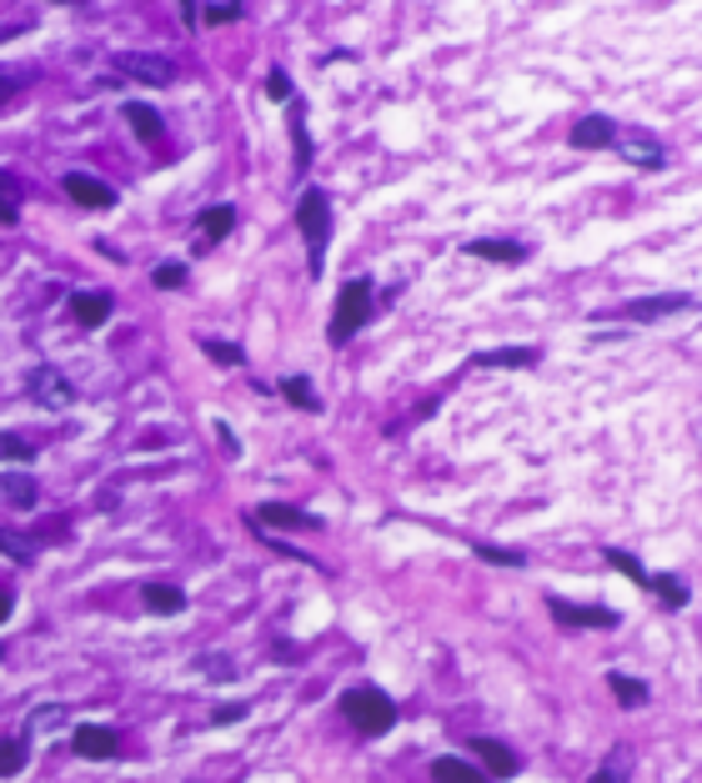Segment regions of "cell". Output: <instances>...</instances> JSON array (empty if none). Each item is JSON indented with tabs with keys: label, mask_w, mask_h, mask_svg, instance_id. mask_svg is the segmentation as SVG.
Returning <instances> with one entry per match:
<instances>
[{
	"label": "cell",
	"mask_w": 702,
	"mask_h": 783,
	"mask_svg": "<svg viewBox=\"0 0 702 783\" xmlns=\"http://www.w3.org/2000/svg\"><path fill=\"white\" fill-rule=\"evenodd\" d=\"M296 227L306 241V272L322 276L326 272V241H332V196L322 186H306L302 201H296Z\"/></svg>",
	"instance_id": "obj_1"
},
{
	"label": "cell",
	"mask_w": 702,
	"mask_h": 783,
	"mask_svg": "<svg viewBox=\"0 0 702 783\" xmlns=\"http://www.w3.org/2000/svg\"><path fill=\"white\" fill-rule=\"evenodd\" d=\"M342 718L357 733H367V739H381V733H391V723H397V703H391L381 688L362 683V688H346L342 693Z\"/></svg>",
	"instance_id": "obj_2"
},
{
	"label": "cell",
	"mask_w": 702,
	"mask_h": 783,
	"mask_svg": "<svg viewBox=\"0 0 702 783\" xmlns=\"http://www.w3.org/2000/svg\"><path fill=\"white\" fill-rule=\"evenodd\" d=\"M371 292H377V286H371L367 276H352V282L336 292V312H332V326H326V342H332V347H346V342L371 322V306H377Z\"/></svg>",
	"instance_id": "obj_3"
},
{
	"label": "cell",
	"mask_w": 702,
	"mask_h": 783,
	"mask_svg": "<svg viewBox=\"0 0 702 783\" xmlns=\"http://www.w3.org/2000/svg\"><path fill=\"white\" fill-rule=\"evenodd\" d=\"M25 392H31V403L45 407V413H65V407H76V382L65 377L61 367H35L25 377Z\"/></svg>",
	"instance_id": "obj_4"
},
{
	"label": "cell",
	"mask_w": 702,
	"mask_h": 783,
	"mask_svg": "<svg viewBox=\"0 0 702 783\" xmlns=\"http://www.w3.org/2000/svg\"><path fill=\"white\" fill-rule=\"evenodd\" d=\"M612 152L622 156L627 166H638V171H658V166L668 161L662 142L652 136V130H642V126H622V130H617V146H612Z\"/></svg>",
	"instance_id": "obj_5"
},
{
	"label": "cell",
	"mask_w": 702,
	"mask_h": 783,
	"mask_svg": "<svg viewBox=\"0 0 702 783\" xmlns=\"http://www.w3.org/2000/svg\"><path fill=\"white\" fill-rule=\"evenodd\" d=\"M116 71L140 81V86H171L176 81V61H166V55H156V51H121Z\"/></svg>",
	"instance_id": "obj_6"
},
{
	"label": "cell",
	"mask_w": 702,
	"mask_h": 783,
	"mask_svg": "<svg viewBox=\"0 0 702 783\" xmlns=\"http://www.w3.org/2000/svg\"><path fill=\"white\" fill-rule=\"evenodd\" d=\"M547 608L562 628H617V623H622V613L597 608V603H567V598H557V593H547Z\"/></svg>",
	"instance_id": "obj_7"
},
{
	"label": "cell",
	"mask_w": 702,
	"mask_h": 783,
	"mask_svg": "<svg viewBox=\"0 0 702 783\" xmlns=\"http://www.w3.org/2000/svg\"><path fill=\"white\" fill-rule=\"evenodd\" d=\"M678 312H698V296L668 292V296H638V302L622 306V316H632V322H662V316H678Z\"/></svg>",
	"instance_id": "obj_8"
},
{
	"label": "cell",
	"mask_w": 702,
	"mask_h": 783,
	"mask_svg": "<svg viewBox=\"0 0 702 783\" xmlns=\"http://www.w3.org/2000/svg\"><path fill=\"white\" fill-rule=\"evenodd\" d=\"M617 121L612 116H583L573 130H567V146L573 152H612L617 146Z\"/></svg>",
	"instance_id": "obj_9"
},
{
	"label": "cell",
	"mask_w": 702,
	"mask_h": 783,
	"mask_svg": "<svg viewBox=\"0 0 702 783\" xmlns=\"http://www.w3.org/2000/svg\"><path fill=\"white\" fill-rule=\"evenodd\" d=\"M65 196L76 201V207H91V211H106V207H116V191H111L106 181H96V176H86V171H65Z\"/></svg>",
	"instance_id": "obj_10"
},
{
	"label": "cell",
	"mask_w": 702,
	"mask_h": 783,
	"mask_svg": "<svg viewBox=\"0 0 702 783\" xmlns=\"http://www.w3.org/2000/svg\"><path fill=\"white\" fill-rule=\"evenodd\" d=\"M472 753L482 759V773H486V779H517V773H522L517 753H512L507 743H497V739H472Z\"/></svg>",
	"instance_id": "obj_11"
},
{
	"label": "cell",
	"mask_w": 702,
	"mask_h": 783,
	"mask_svg": "<svg viewBox=\"0 0 702 783\" xmlns=\"http://www.w3.org/2000/svg\"><path fill=\"white\" fill-rule=\"evenodd\" d=\"M256 522H266V528H292V533H322V518H312V512H302V508H286V502L256 508Z\"/></svg>",
	"instance_id": "obj_12"
},
{
	"label": "cell",
	"mask_w": 702,
	"mask_h": 783,
	"mask_svg": "<svg viewBox=\"0 0 702 783\" xmlns=\"http://www.w3.org/2000/svg\"><path fill=\"white\" fill-rule=\"evenodd\" d=\"M35 502H41V488H35V478H25V472H0V508L31 512Z\"/></svg>",
	"instance_id": "obj_13"
},
{
	"label": "cell",
	"mask_w": 702,
	"mask_h": 783,
	"mask_svg": "<svg viewBox=\"0 0 702 783\" xmlns=\"http://www.w3.org/2000/svg\"><path fill=\"white\" fill-rule=\"evenodd\" d=\"M467 257L502 261V267H522V261H527V247H522V241H502V237H476V241H467Z\"/></svg>",
	"instance_id": "obj_14"
},
{
	"label": "cell",
	"mask_w": 702,
	"mask_h": 783,
	"mask_svg": "<svg viewBox=\"0 0 702 783\" xmlns=\"http://www.w3.org/2000/svg\"><path fill=\"white\" fill-rule=\"evenodd\" d=\"M71 739H76L81 759H111L116 753V729H106V723H81Z\"/></svg>",
	"instance_id": "obj_15"
},
{
	"label": "cell",
	"mask_w": 702,
	"mask_h": 783,
	"mask_svg": "<svg viewBox=\"0 0 702 783\" xmlns=\"http://www.w3.org/2000/svg\"><path fill=\"white\" fill-rule=\"evenodd\" d=\"M632 773H638V753L627 749V743H617V749L597 763V773L587 783H632Z\"/></svg>",
	"instance_id": "obj_16"
},
{
	"label": "cell",
	"mask_w": 702,
	"mask_h": 783,
	"mask_svg": "<svg viewBox=\"0 0 702 783\" xmlns=\"http://www.w3.org/2000/svg\"><path fill=\"white\" fill-rule=\"evenodd\" d=\"M186 11V25H231L247 15V6L237 0H211V6H181Z\"/></svg>",
	"instance_id": "obj_17"
},
{
	"label": "cell",
	"mask_w": 702,
	"mask_h": 783,
	"mask_svg": "<svg viewBox=\"0 0 702 783\" xmlns=\"http://www.w3.org/2000/svg\"><path fill=\"white\" fill-rule=\"evenodd\" d=\"M140 603H146V613H156V618H176V613H186V593H181V587H171V583H146Z\"/></svg>",
	"instance_id": "obj_18"
},
{
	"label": "cell",
	"mask_w": 702,
	"mask_h": 783,
	"mask_svg": "<svg viewBox=\"0 0 702 783\" xmlns=\"http://www.w3.org/2000/svg\"><path fill=\"white\" fill-rule=\"evenodd\" d=\"M607 688H612L617 708H627V713H638V708L652 703V688L642 683V678H627V674H607Z\"/></svg>",
	"instance_id": "obj_19"
},
{
	"label": "cell",
	"mask_w": 702,
	"mask_h": 783,
	"mask_svg": "<svg viewBox=\"0 0 702 783\" xmlns=\"http://www.w3.org/2000/svg\"><path fill=\"white\" fill-rule=\"evenodd\" d=\"M71 316H76L81 326H106V316H111V292H76L71 296Z\"/></svg>",
	"instance_id": "obj_20"
},
{
	"label": "cell",
	"mask_w": 702,
	"mask_h": 783,
	"mask_svg": "<svg viewBox=\"0 0 702 783\" xmlns=\"http://www.w3.org/2000/svg\"><path fill=\"white\" fill-rule=\"evenodd\" d=\"M126 126L136 130V136H140L146 146H156V142H161V130H166V121L156 116V111L146 106V101H126Z\"/></svg>",
	"instance_id": "obj_21"
},
{
	"label": "cell",
	"mask_w": 702,
	"mask_h": 783,
	"mask_svg": "<svg viewBox=\"0 0 702 783\" xmlns=\"http://www.w3.org/2000/svg\"><path fill=\"white\" fill-rule=\"evenodd\" d=\"M432 779H437V783H492L482 769H472L467 759H452V753L432 759Z\"/></svg>",
	"instance_id": "obj_22"
},
{
	"label": "cell",
	"mask_w": 702,
	"mask_h": 783,
	"mask_svg": "<svg viewBox=\"0 0 702 783\" xmlns=\"http://www.w3.org/2000/svg\"><path fill=\"white\" fill-rule=\"evenodd\" d=\"M0 553L25 567V563H35V557H41V537H35V533H15V528H0Z\"/></svg>",
	"instance_id": "obj_23"
},
{
	"label": "cell",
	"mask_w": 702,
	"mask_h": 783,
	"mask_svg": "<svg viewBox=\"0 0 702 783\" xmlns=\"http://www.w3.org/2000/svg\"><path fill=\"white\" fill-rule=\"evenodd\" d=\"M231 231H237V207L217 201V207L201 211V237H206V241H227Z\"/></svg>",
	"instance_id": "obj_24"
},
{
	"label": "cell",
	"mask_w": 702,
	"mask_h": 783,
	"mask_svg": "<svg viewBox=\"0 0 702 783\" xmlns=\"http://www.w3.org/2000/svg\"><path fill=\"white\" fill-rule=\"evenodd\" d=\"M472 367H537L532 347H497V352H476Z\"/></svg>",
	"instance_id": "obj_25"
},
{
	"label": "cell",
	"mask_w": 702,
	"mask_h": 783,
	"mask_svg": "<svg viewBox=\"0 0 702 783\" xmlns=\"http://www.w3.org/2000/svg\"><path fill=\"white\" fill-rule=\"evenodd\" d=\"M281 397L292 407H302V413H322V397L312 392V382L302 377V372H292V377H281Z\"/></svg>",
	"instance_id": "obj_26"
},
{
	"label": "cell",
	"mask_w": 702,
	"mask_h": 783,
	"mask_svg": "<svg viewBox=\"0 0 702 783\" xmlns=\"http://www.w3.org/2000/svg\"><path fill=\"white\" fill-rule=\"evenodd\" d=\"M21 221V176L0 171V227H15Z\"/></svg>",
	"instance_id": "obj_27"
},
{
	"label": "cell",
	"mask_w": 702,
	"mask_h": 783,
	"mask_svg": "<svg viewBox=\"0 0 702 783\" xmlns=\"http://www.w3.org/2000/svg\"><path fill=\"white\" fill-rule=\"evenodd\" d=\"M652 593L662 598V608H668V613L688 608V583H682L678 573H652Z\"/></svg>",
	"instance_id": "obj_28"
},
{
	"label": "cell",
	"mask_w": 702,
	"mask_h": 783,
	"mask_svg": "<svg viewBox=\"0 0 702 783\" xmlns=\"http://www.w3.org/2000/svg\"><path fill=\"white\" fill-rule=\"evenodd\" d=\"M65 723H71V713H65L61 703L35 708V713L25 718V739H35V733H55V729H65Z\"/></svg>",
	"instance_id": "obj_29"
},
{
	"label": "cell",
	"mask_w": 702,
	"mask_h": 783,
	"mask_svg": "<svg viewBox=\"0 0 702 783\" xmlns=\"http://www.w3.org/2000/svg\"><path fill=\"white\" fill-rule=\"evenodd\" d=\"M603 557L617 567V573H627V577H632V583H638V587H648V593H652V573H648V567H642L632 553H622V547H603Z\"/></svg>",
	"instance_id": "obj_30"
},
{
	"label": "cell",
	"mask_w": 702,
	"mask_h": 783,
	"mask_svg": "<svg viewBox=\"0 0 702 783\" xmlns=\"http://www.w3.org/2000/svg\"><path fill=\"white\" fill-rule=\"evenodd\" d=\"M292 142H296V171H306V166H312V136H306V111H302V101L292 106Z\"/></svg>",
	"instance_id": "obj_31"
},
{
	"label": "cell",
	"mask_w": 702,
	"mask_h": 783,
	"mask_svg": "<svg viewBox=\"0 0 702 783\" xmlns=\"http://www.w3.org/2000/svg\"><path fill=\"white\" fill-rule=\"evenodd\" d=\"M0 462H35V442L21 432H0Z\"/></svg>",
	"instance_id": "obj_32"
},
{
	"label": "cell",
	"mask_w": 702,
	"mask_h": 783,
	"mask_svg": "<svg viewBox=\"0 0 702 783\" xmlns=\"http://www.w3.org/2000/svg\"><path fill=\"white\" fill-rule=\"evenodd\" d=\"M25 759H31L25 739H0V779H11V773H21V769H25Z\"/></svg>",
	"instance_id": "obj_33"
},
{
	"label": "cell",
	"mask_w": 702,
	"mask_h": 783,
	"mask_svg": "<svg viewBox=\"0 0 702 783\" xmlns=\"http://www.w3.org/2000/svg\"><path fill=\"white\" fill-rule=\"evenodd\" d=\"M472 553L482 557V563H502V567H522V563H527V553H522V547H492V543H472Z\"/></svg>",
	"instance_id": "obj_34"
},
{
	"label": "cell",
	"mask_w": 702,
	"mask_h": 783,
	"mask_svg": "<svg viewBox=\"0 0 702 783\" xmlns=\"http://www.w3.org/2000/svg\"><path fill=\"white\" fill-rule=\"evenodd\" d=\"M201 352H206L211 362H217V367H241V362H247V352H241L237 342H211V337H206V342H201Z\"/></svg>",
	"instance_id": "obj_35"
},
{
	"label": "cell",
	"mask_w": 702,
	"mask_h": 783,
	"mask_svg": "<svg viewBox=\"0 0 702 783\" xmlns=\"http://www.w3.org/2000/svg\"><path fill=\"white\" fill-rule=\"evenodd\" d=\"M151 282L161 286V292H176V286H186V267L181 261H161V267L151 272Z\"/></svg>",
	"instance_id": "obj_36"
},
{
	"label": "cell",
	"mask_w": 702,
	"mask_h": 783,
	"mask_svg": "<svg viewBox=\"0 0 702 783\" xmlns=\"http://www.w3.org/2000/svg\"><path fill=\"white\" fill-rule=\"evenodd\" d=\"M266 96L271 101H292V76H286V71H271V76H266Z\"/></svg>",
	"instance_id": "obj_37"
},
{
	"label": "cell",
	"mask_w": 702,
	"mask_h": 783,
	"mask_svg": "<svg viewBox=\"0 0 702 783\" xmlns=\"http://www.w3.org/2000/svg\"><path fill=\"white\" fill-rule=\"evenodd\" d=\"M217 437H221V452H227V457H241V442H237V432H231L227 422H217Z\"/></svg>",
	"instance_id": "obj_38"
},
{
	"label": "cell",
	"mask_w": 702,
	"mask_h": 783,
	"mask_svg": "<svg viewBox=\"0 0 702 783\" xmlns=\"http://www.w3.org/2000/svg\"><path fill=\"white\" fill-rule=\"evenodd\" d=\"M211 718H217V723H237V718H247V703H221Z\"/></svg>",
	"instance_id": "obj_39"
},
{
	"label": "cell",
	"mask_w": 702,
	"mask_h": 783,
	"mask_svg": "<svg viewBox=\"0 0 702 783\" xmlns=\"http://www.w3.org/2000/svg\"><path fill=\"white\" fill-rule=\"evenodd\" d=\"M11 618V593H6V587H0V623Z\"/></svg>",
	"instance_id": "obj_40"
}]
</instances>
